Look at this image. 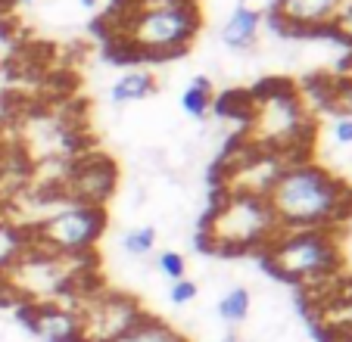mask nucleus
Instances as JSON below:
<instances>
[{
  "mask_svg": "<svg viewBox=\"0 0 352 342\" xmlns=\"http://www.w3.org/2000/svg\"><path fill=\"white\" fill-rule=\"evenodd\" d=\"M212 106H215L212 81H209L206 75H197V78L184 87V93H181V109H184V115H190V119H206L209 112H212Z\"/></svg>",
  "mask_w": 352,
  "mask_h": 342,
  "instance_id": "nucleus-13",
  "label": "nucleus"
},
{
  "mask_svg": "<svg viewBox=\"0 0 352 342\" xmlns=\"http://www.w3.org/2000/svg\"><path fill=\"white\" fill-rule=\"evenodd\" d=\"M346 0H272L265 16L280 34H327Z\"/></svg>",
  "mask_w": 352,
  "mask_h": 342,
  "instance_id": "nucleus-8",
  "label": "nucleus"
},
{
  "mask_svg": "<svg viewBox=\"0 0 352 342\" xmlns=\"http://www.w3.org/2000/svg\"><path fill=\"white\" fill-rule=\"evenodd\" d=\"M78 311L85 342H113L144 315L138 299L122 296V293H94L85 299V305H78Z\"/></svg>",
  "mask_w": 352,
  "mask_h": 342,
  "instance_id": "nucleus-7",
  "label": "nucleus"
},
{
  "mask_svg": "<svg viewBox=\"0 0 352 342\" xmlns=\"http://www.w3.org/2000/svg\"><path fill=\"white\" fill-rule=\"evenodd\" d=\"M197 296H199V286H197V280H190V277H181V280L168 283V302H172L175 308H187Z\"/></svg>",
  "mask_w": 352,
  "mask_h": 342,
  "instance_id": "nucleus-19",
  "label": "nucleus"
},
{
  "mask_svg": "<svg viewBox=\"0 0 352 342\" xmlns=\"http://www.w3.org/2000/svg\"><path fill=\"white\" fill-rule=\"evenodd\" d=\"M278 227H337L352 212V187L315 159L284 162L265 190Z\"/></svg>",
  "mask_w": 352,
  "mask_h": 342,
  "instance_id": "nucleus-2",
  "label": "nucleus"
},
{
  "mask_svg": "<svg viewBox=\"0 0 352 342\" xmlns=\"http://www.w3.org/2000/svg\"><path fill=\"white\" fill-rule=\"evenodd\" d=\"M262 262L278 280L287 283L309 286L324 280L343 264L337 227H278L262 249Z\"/></svg>",
  "mask_w": 352,
  "mask_h": 342,
  "instance_id": "nucleus-3",
  "label": "nucleus"
},
{
  "mask_svg": "<svg viewBox=\"0 0 352 342\" xmlns=\"http://www.w3.org/2000/svg\"><path fill=\"white\" fill-rule=\"evenodd\" d=\"M250 311H253V293L246 286H231L215 305V315L225 323H243L250 317Z\"/></svg>",
  "mask_w": 352,
  "mask_h": 342,
  "instance_id": "nucleus-14",
  "label": "nucleus"
},
{
  "mask_svg": "<svg viewBox=\"0 0 352 342\" xmlns=\"http://www.w3.org/2000/svg\"><path fill=\"white\" fill-rule=\"evenodd\" d=\"M153 91H156L153 75L146 72V69H131V72L119 75V78L113 81V87H109V100H113L116 106L140 103V100H146Z\"/></svg>",
  "mask_w": 352,
  "mask_h": 342,
  "instance_id": "nucleus-12",
  "label": "nucleus"
},
{
  "mask_svg": "<svg viewBox=\"0 0 352 342\" xmlns=\"http://www.w3.org/2000/svg\"><path fill=\"white\" fill-rule=\"evenodd\" d=\"M203 13L197 0H116L103 13L109 47L119 60H175L199 34Z\"/></svg>",
  "mask_w": 352,
  "mask_h": 342,
  "instance_id": "nucleus-1",
  "label": "nucleus"
},
{
  "mask_svg": "<svg viewBox=\"0 0 352 342\" xmlns=\"http://www.w3.org/2000/svg\"><path fill=\"white\" fill-rule=\"evenodd\" d=\"M156 268H160V274L166 277L168 283H172V280H181V277H187V262H184V255H181V252H175V249L160 252V255H156Z\"/></svg>",
  "mask_w": 352,
  "mask_h": 342,
  "instance_id": "nucleus-18",
  "label": "nucleus"
},
{
  "mask_svg": "<svg viewBox=\"0 0 352 342\" xmlns=\"http://www.w3.org/2000/svg\"><path fill=\"white\" fill-rule=\"evenodd\" d=\"M156 240H160V233H156L153 224H140V227H131V231L122 233V252L131 258H146L150 252L156 249Z\"/></svg>",
  "mask_w": 352,
  "mask_h": 342,
  "instance_id": "nucleus-15",
  "label": "nucleus"
},
{
  "mask_svg": "<svg viewBox=\"0 0 352 342\" xmlns=\"http://www.w3.org/2000/svg\"><path fill=\"white\" fill-rule=\"evenodd\" d=\"M25 327L38 336L41 342H85L81 336V311L75 305L54 302H28L25 308Z\"/></svg>",
  "mask_w": 352,
  "mask_h": 342,
  "instance_id": "nucleus-9",
  "label": "nucleus"
},
{
  "mask_svg": "<svg viewBox=\"0 0 352 342\" xmlns=\"http://www.w3.org/2000/svg\"><path fill=\"white\" fill-rule=\"evenodd\" d=\"M262 19H265V10H256V7H250V3H237V7L228 13V19L221 22L219 41L234 53L250 50V47H256V41H259Z\"/></svg>",
  "mask_w": 352,
  "mask_h": 342,
  "instance_id": "nucleus-10",
  "label": "nucleus"
},
{
  "mask_svg": "<svg viewBox=\"0 0 352 342\" xmlns=\"http://www.w3.org/2000/svg\"><path fill=\"white\" fill-rule=\"evenodd\" d=\"M116 184H119V168L109 156H75L66 168V178H63V196L72 199L81 205H100L107 209V203L113 199Z\"/></svg>",
  "mask_w": 352,
  "mask_h": 342,
  "instance_id": "nucleus-6",
  "label": "nucleus"
},
{
  "mask_svg": "<svg viewBox=\"0 0 352 342\" xmlns=\"http://www.w3.org/2000/svg\"><path fill=\"white\" fill-rule=\"evenodd\" d=\"M0 218H3V193H0Z\"/></svg>",
  "mask_w": 352,
  "mask_h": 342,
  "instance_id": "nucleus-21",
  "label": "nucleus"
},
{
  "mask_svg": "<svg viewBox=\"0 0 352 342\" xmlns=\"http://www.w3.org/2000/svg\"><path fill=\"white\" fill-rule=\"evenodd\" d=\"M107 209L81 205L63 196L56 209H50L32 224L25 246L60 258H91L100 237L107 233Z\"/></svg>",
  "mask_w": 352,
  "mask_h": 342,
  "instance_id": "nucleus-5",
  "label": "nucleus"
},
{
  "mask_svg": "<svg viewBox=\"0 0 352 342\" xmlns=\"http://www.w3.org/2000/svg\"><path fill=\"white\" fill-rule=\"evenodd\" d=\"M113 342H187V339L172 327V323H166V321H160V317L144 311V315H140L125 333L116 336Z\"/></svg>",
  "mask_w": 352,
  "mask_h": 342,
  "instance_id": "nucleus-11",
  "label": "nucleus"
},
{
  "mask_svg": "<svg viewBox=\"0 0 352 342\" xmlns=\"http://www.w3.org/2000/svg\"><path fill=\"white\" fill-rule=\"evenodd\" d=\"M215 342H240V339L234 333H228V336H221V339H215Z\"/></svg>",
  "mask_w": 352,
  "mask_h": 342,
  "instance_id": "nucleus-20",
  "label": "nucleus"
},
{
  "mask_svg": "<svg viewBox=\"0 0 352 342\" xmlns=\"http://www.w3.org/2000/svg\"><path fill=\"white\" fill-rule=\"evenodd\" d=\"M327 34H331L333 41H340L343 47H349V50H352V0H346L343 7L337 10L333 22L327 25Z\"/></svg>",
  "mask_w": 352,
  "mask_h": 342,
  "instance_id": "nucleus-17",
  "label": "nucleus"
},
{
  "mask_svg": "<svg viewBox=\"0 0 352 342\" xmlns=\"http://www.w3.org/2000/svg\"><path fill=\"white\" fill-rule=\"evenodd\" d=\"M327 137L340 150H352V115L349 112H333V119L327 122Z\"/></svg>",
  "mask_w": 352,
  "mask_h": 342,
  "instance_id": "nucleus-16",
  "label": "nucleus"
},
{
  "mask_svg": "<svg viewBox=\"0 0 352 342\" xmlns=\"http://www.w3.org/2000/svg\"><path fill=\"white\" fill-rule=\"evenodd\" d=\"M274 233H278V221L265 196H253V193L219 190V199L203 221V243L219 255L262 252Z\"/></svg>",
  "mask_w": 352,
  "mask_h": 342,
  "instance_id": "nucleus-4",
  "label": "nucleus"
}]
</instances>
